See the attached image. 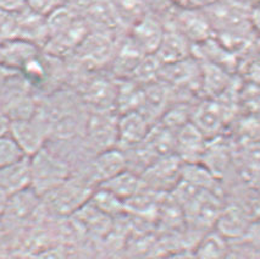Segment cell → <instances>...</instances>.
I'll return each instance as SVG.
<instances>
[{
  "label": "cell",
  "mask_w": 260,
  "mask_h": 259,
  "mask_svg": "<svg viewBox=\"0 0 260 259\" xmlns=\"http://www.w3.org/2000/svg\"><path fill=\"white\" fill-rule=\"evenodd\" d=\"M144 2L147 3V5H149L150 3H152V4H156V3H161L162 0H144Z\"/></svg>",
  "instance_id": "obj_30"
},
{
  "label": "cell",
  "mask_w": 260,
  "mask_h": 259,
  "mask_svg": "<svg viewBox=\"0 0 260 259\" xmlns=\"http://www.w3.org/2000/svg\"><path fill=\"white\" fill-rule=\"evenodd\" d=\"M246 2L250 5V7H253V5H256V4H260V0H246Z\"/></svg>",
  "instance_id": "obj_29"
},
{
  "label": "cell",
  "mask_w": 260,
  "mask_h": 259,
  "mask_svg": "<svg viewBox=\"0 0 260 259\" xmlns=\"http://www.w3.org/2000/svg\"><path fill=\"white\" fill-rule=\"evenodd\" d=\"M192 53L193 44L188 39L176 29L166 28L155 56L162 65H170L192 58Z\"/></svg>",
  "instance_id": "obj_13"
},
{
  "label": "cell",
  "mask_w": 260,
  "mask_h": 259,
  "mask_svg": "<svg viewBox=\"0 0 260 259\" xmlns=\"http://www.w3.org/2000/svg\"><path fill=\"white\" fill-rule=\"evenodd\" d=\"M165 29L162 20L152 11H148L129 28L128 37L140 47L142 52L149 55L156 53L165 35Z\"/></svg>",
  "instance_id": "obj_10"
},
{
  "label": "cell",
  "mask_w": 260,
  "mask_h": 259,
  "mask_svg": "<svg viewBox=\"0 0 260 259\" xmlns=\"http://www.w3.org/2000/svg\"><path fill=\"white\" fill-rule=\"evenodd\" d=\"M183 163L176 154L156 159L140 174L144 186L158 193L172 192L181 181Z\"/></svg>",
  "instance_id": "obj_5"
},
{
  "label": "cell",
  "mask_w": 260,
  "mask_h": 259,
  "mask_svg": "<svg viewBox=\"0 0 260 259\" xmlns=\"http://www.w3.org/2000/svg\"><path fill=\"white\" fill-rule=\"evenodd\" d=\"M0 65H2V39H0Z\"/></svg>",
  "instance_id": "obj_31"
},
{
  "label": "cell",
  "mask_w": 260,
  "mask_h": 259,
  "mask_svg": "<svg viewBox=\"0 0 260 259\" xmlns=\"http://www.w3.org/2000/svg\"><path fill=\"white\" fill-rule=\"evenodd\" d=\"M89 202L96 209L101 210L103 214H105L111 219L126 213L125 202L116 197L114 193H111L110 191L99 187V186L93 191Z\"/></svg>",
  "instance_id": "obj_21"
},
{
  "label": "cell",
  "mask_w": 260,
  "mask_h": 259,
  "mask_svg": "<svg viewBox=\"0 0 260 259\" xmlns=\"http://www.w3.org/2000/svg\"><path fill=\"white\" fill-rule=\"evenodd\" d=\"M153 126L141 111L121 114L117 119V148L126 152L137 147L146 140Z\"/></svg>",
  "instance_id": "obj_9"
},
{
  "label": "cell",
  "mask_w": 260,
  "mask_h": 259,
  "mask_svg": "<svg viewBox=\"0 0 260 259\" xmlns=\"http://www.w3.org/2000/svg\"><path fill=\"white\" fill-rule=\"evenodd\" d=\"M37 44L22 39H2V65L19 71L39 55Z\"/></svg>",
  "instance_id": "obj_15"
},
{
  "label": "cell",
  "mask_w": 260,
  "mask_h": 259,
  "mask_svg": "<svg viewBox=\"0 0 260 259\" xmlns=\"http://www.w3.org/2000/svg\"><path fill=\"white\" fill-rule=\"evenodd\" d=\"M33 259H69V254L65 247L56 245L41 249Z\"/></svg>",
  "instance_id": "obj_24"
},
{
  "label": "cell",
  "mask_w": 260,
  "mask_h": 259,
  "mask_svg": "<svg viewBox=\"0 0 260 259\" xmlns=\"http://www.w3.org/2000/svg\"><path fill=\"white\" fill-rule=\"evenodd\" d=\"M117 115L115 111H90L84 125L88 146L95 154L117 147Z\"/></svg>",
  "instance_id": "obj_6"
},
{
  "label": "cell",
  "mask_w": 260,
  "mask_h": 259,
  "mask_svg": "<svg viewBox=\"0 0 260 259\" xmlns=\"http://www.w3.org/2000/svg\"><path fill=\"white\" fill-rule=\"evenodd\" d=\"M117 44L114 36L90 29L74 54L87 70L99 71L104 66L111 65Z\"/></svg>",
  "instance_id": "obj_3"
},
{
  "label": "cell",
  "mask_w": 260,
  "mask_h": 259,
  "mask_svg": "<svg viewBox=\"0 0 260 259\" xmlns=\"http://www.w3.org/2000/svg\"><path fill=\"white\" fill-rule=\"evenodd\" d=\"M7 16H8V15L3 14L2 11H0V29H2V26H3V23H4L5 19H7Z\"/></svg>",
  "instance_id": "obj_28"
},
{
  "label": "cell",
  "mask_w": 260,
  "mask_h": 259,
  "mask_svg": "<svg viewBox=\"0 0 260 259\" xmlns=\"http://www.w3.org/2000/svg\"><path fill=\"white\" fill-rule=\"evenodd\" d=\"M99 187L108 189L116 197H119L120 200L126 202L127 200L137 195L138 192L142 191L146 186L142 181L140 174L131 170V169H126L125 171L120 173L119 175L114 176L113 179L99 185Z\"/></svg>",
  "instance_id": "obj_18"
},
{
  "label": "cell",
  "mask_w": 260,
  "mask_h": 259,
  "mask_svg": "<svg viewBox=\"0 0 260 259\" xmlns=\"http://www.w3.org/2000/svg\"><path fill=\"white\" fill-rule=\"evenodd\" d=\"M249 23L253 31L260 35V4L253 5L249 10Z\"/></svg>",
  "instance_id": "obj_26"
},
{
  "label": "cell",
  "mask_w": 260,
  "mask_h": 259,
  "mask_svg": "<svg viewBox=\"0 0 260 259\" xmlns=\"http://www.w3.org/2000/svg\"><path fill=\"white\" fill-rule=\"evenodd\" d=\"M230 253L228 237L220 231H209L199 240L193 255L196 259H228Z\"/></svg>",
  "instance_id": "obj_19"
},
{
  "label": "cell",
  "mask_w": 260,
  "mask_h": 259,
  "mask_svg": "<svg viewBox=\"0 0 260 259\" xmlns=\"http://www.w3.org/2000/svg\"><path fill=\"white\" fill-rule=\"evenodd\" d=\"M27 9V0H0V11L5 15L19 14Z\"/></svg>",
  "instance_id": "obj_25"
},
{
  "label": "cell",
  "mask_w": 260,
  "mask_h": 259,
  "mask_svg": "<svg viewBox=\"0 0 260 259\" xmlns=\"http://www.w3.org/2000/svg\"><path fill=\"white\" fill-rule=\"evenodd\" d=\"M171 21V28L183 35L193 44V47L209 41L214 36L213 27L203 9L177 8Z\"/></svg>",
  "instance_id": "obj_7"
},
{
  "label": "cell",
  "mask_w": 260,
  "mask_h": 259,
  "mask_svg": "<svg viewBox=\"0 0 260 259\" xmlns=\"http://www.w3.org/2000/svg\"><path fill=\"white\" fill-rule=\"evenodd\" d=\"M31 187V168L29 159L14 163L8 167L0 168V188L4 189L9 195Z\"/></svg>",
  "instance_id": "obj_16"
},
{
  "label": "cell",
  "mask_w": 260,
  "mask_h": 259,
  "mask_svg": "<svg viewBox=\"0 0 260 259\" xmlns=\"http://www.w3.org/2000/svg\"><path fill=\"white\" fill-rule=\"evenodd\" d=\"M116 91V78L111 80L102 75H94L84 82L81 98L92 111H115Z\"/></svg>",
  "instance_id": "obj_8"
},
{
  "label": "cell",
  "mask_w": 260,
  "mask_h": 259,
  "mask_svg": "<svg viewBox=\"0 0 260 259\" xmlns=\"http://www.w3.org/2000/svg\"><path fill=\"white\" fill-rule=\"evenodd\" d=\"M9 135L14 138L27 158H31L36 153L47 146L49 138V128L41 114H36L29 119L14 120L9 125Z\"/></svg>",
  "instance_id": "obj_4"
},
{
  "label": "cell",
  "mask_w": 260,
  "mask_h": 259,
  "mask_svg": "<svg viewBox=\"0 0 260 259\" xmlns=\"http://www.w3.org/2000/svg\"><path fill=\"white\" fill-rule=\"evenodd\" d=\"M205 138L192 122H188L175 132V154L182 163H201L207 150Z\"/></svg>",
  "instance_id": "obj_12"
},
{
  "label": "cell",
  "mask_w": 260,
  "mask_h": 259,
  "mask_svg": "<svg viewBox=\"0 0 260 259\" xmlns=\"http://www.w3.org/2000/svg\"><path fill=\"white\" fill-rule=\"evenodd\" d=\"M123 27L131 28L148 11L144 0H109Z\"/></svg>",
  "instance_id": "obj_20"
},
{
  "label": "cell",
  "mask_w": 260,
  "mask_h": 259,
  "mask_svg": "<svg viewBox=\"0 0 260 259\" xmlns=\"http://www.w3.org/2000/svg\"><path fill=\"white\" fill-rule=\"evenodd\" d=\"M27 158L15 142L14 138L8 134L0 136V168L8 167L22 159Z\"/></svg>",
  "instance_id": "obj_22"
},
{
  "label": "cell",
  "mask_w": 260,
  "mask_h": 259,
  "mask_svg": "<svg viewBox=\"0 0 260 259\" xmlns=\"http://www.w3.org/2000/svg\"><path fill=\"white\" fill-rule=\"evenodd\" d=\"M190 122L205 137L213 136L221 130L223 122V110L215 102H203L192 111Z\"/></svg>",
  "instance_id": "obj_17"
},
{
  "label": "cell",
  "mask_w": 260,
  "mask_h": 259,
  "mask_svg": "<svg viewBox=\"0 0 260 259\" xmlns=\"http://www.w3.org/2000/svg\"><path fill=\"white\" fill-rule=\"evenodd\" d=\"M95 186L88 177L71 175L51 191L42 196L45 212L55 216H72L92 197Z\"/></svg>",
  "instance_id": "obj_1"
},
{
  "label": "cell",
  "mask_w": 260,
  "mask_h": 259,
  "mask_svg": "<svg viewBox=\"0 0 260 259\" xmlns=\"http://www.w3.org/2000/svg\"><path fill=\"white\" fill-rule=\"evenodd\" d=\"M41 209H43L42 198L29 187L10 196L3 218L13 221H25L32 219Z\"/></svg>",
  "instance_id": "obj_14"
},
{
  "label": "cell",
  "mask_w": 260,
  "mask_h": 259,
  "mask_svg": "<svg viewBox=\"0 0 260 259\" xmlns=\"http://www.w3.org/2000/svg\"><path fill=\"white\" fill-rule=\"evenodd\" d=\"M65 4L66 0H27V8L43 17H48Z\"/></svg>",
  "instance_id": "obj_23"
},
{
  "label": "cell",
  "mask_w": 260,
  "mask_h": 259,
  "mask_svg": "<svg viewBox=\"0 0 260 259\" xmlns=\"http://www.w3.org/2000/svg\"><path fill=\"white\" fill-rule=\"evenodd\" d=\"M126 169H128L126 153L115 147L96 153L90 163L88 179L96 187L108 180L113 179L114 176L119 175Z\"/></svg>",
  "instance_id": "obj_11"
},
{
  "label": "cell",
  "mask_w": 260,
  "mask_h": 259,
  "mask_svg": "<svg viewBox=\"0 0 260 259\" xmlns=\"http://www.w3.org/2000/svg\"><path fill=\"white\" fill-rule=\"evenodd\" d=\"M28 159L31 188L39 197L61 185L72 175L69 163L47 146Z\"/></svg>",
  "instance_id": "obj_2"
},
{
  "label": "cell",
  "mask_w": 260,
  "mask_h": 259,
  "mask_svg": "<svg viewBox=\"0 0 260 259\" xmlns=\"http://www.w3.org/2000/svg\"><path fill=\"white\" fill-rule=\"evenodd\" d=\"M9 198H10V195H9L8 192H5L4 189L0 188V219L3 218L5 210H7Z\"/></svg>",
  "instance_id": "obj_27"
}]
</instances>
